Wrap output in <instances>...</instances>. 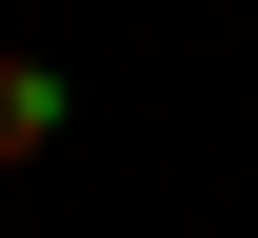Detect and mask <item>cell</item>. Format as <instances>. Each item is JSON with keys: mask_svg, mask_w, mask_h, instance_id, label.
<instances>
[{"mask_svg": "<svg viewBox=\"0 0 258 238\" xmlns=\"http://www.w3.org/2000/svg\"><path fill=\"white\" fill-rule=\"evenodd\" d=\"M60 119H80V80H60V60H20V40H0V179H20V159H60Z\"/></svg>", "mask_w": 258, "mask_h": 238, "instance_id": "obj_1", "label": "cell"}]
</instances>
